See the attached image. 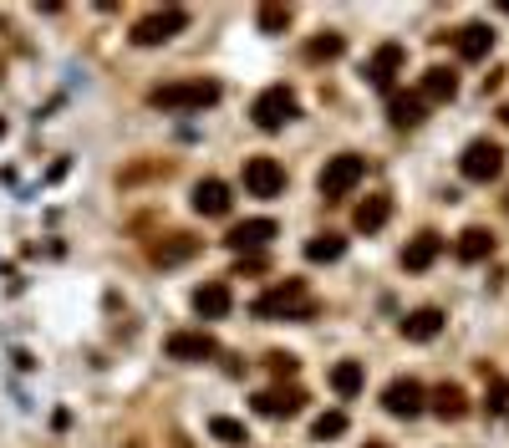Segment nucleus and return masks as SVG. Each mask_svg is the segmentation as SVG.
I'll list each match as a JSON object with an SVG mask.
<instances>
[{
    "label": "nucleus",
    "mask_w": 509,
    "mask_h": 448,
    "mask_svg": "<svg viewBox=\"0 0 509 448\" xmlns=\"http://www.w3.org/2000/svg\"><path fill=\"white\" fill-rule=\"evenodd\" d=\"M164 346H168V357H174V362H209V357H219V342L209 332H174Z\"/></svg>",
    "instance_id": "9b49d317"
},
{
    "label": "nucleus",
    "mask_w": 509,
    "mask_h": 448,
    "mask_svg": "<svg viewBox=\"0 0 509 448\" xmlns=\"http://www.w3.org/2000/svg\"><path fill=\"white\" fill-rule=\"evenodd\" d=\"M265 367L275 372L280 383H285V377H295V372H301V357H291V352H270V357H265Z\"/></svg>",
    "instance_id": "7c9ffc66"
},
{
    "label": "nucleus",
    "mask_w": 509,
    "mask_h": 448,
    "mask_svg": "<svg viewBox=\"0 0 509 448\" xmlns=\"http://www.w3.org/2000/svg\"><path fill=\"white\" fill-rule=\"evenodd\" d=\"M454 52L464 56V62H484V56L494 52V31L479 26V21H474V26H464V31H454Z\"/></svg>",
    "instance_id": "f3484780"
},
{
    "label": "nucleus",
    "mask_w": 509,
    "mask_h": 448,
    "mask_svg": "<svg viewBox=\"0 0 509 448\" xmlns=\"http://www.w3.org/2000/svg\"><path fill=\"white\" fill-rule=\"evenodd\" d=\"M367 448H387V443H367Z\"/></svg>",
    "instance_id": "72a5a7b5"
},
{
    "label": "nucleus",
    "mask_w": 509,
    "mask_h": 448,
    "mask_svg": "<svg viewBox=\"0 0 509 448\" xmlns=\"http://www.w3.org/2000/svg\"><path fill=\"white\" fill-rule=\"evenodd\" d=\"M428 408L444 423H458V418H469V393H464L458 383H444V387H433L428 393Z\"/></svg>",
    "instance_id": "4468645a"
},
{
    "label": "nucleus",
    "mask_w": 509,
    "mask_h": 448,
    "mask_svg": "<svg viewBox=\"0 0 509 448\" xmlns=\"http://www.w3.org/2000/svg\"><path fill=\"white\" fill-rule=\"evenodd\" d=\"M254 316H285V321H305L316 316V301L305 291V281H275L265 295H254Z\"/></svg>",
    "instance_id": "f03ea898"
},
{
    "label": "nucleus",
    "mask_w": 509,
    "mask_h": 448,
    "mask_svg": "<svg viewBox=\"0 0 509 448\" xmlns=\"http://www.w3.org/2000/svg\"><path fill=\"white\" fill-rule=\"evenodd\" d=\"M265 270V255H240V275H260Z\"/></svg>",
    "instance_id": "2f4dec72"
},
{
    "label": "nucleus",
    "mask_w": 509,
    "mask_h": 448,
    "mask_svg": "<svg viewBox=\"0 0 509 448\" xmlns=\"http://www.w3.org/2000/svg\"><path fill=\"white\" fill-rule=\"evenodd\" d=\"M403 62H407V52H403V46H397V41H382L377 52L367 56V66H362V77H367L377 92H393V82H397V72H403Z\"/></svg>",
    "instance_id": "0eeeda50"
},
{
    "label": "nucleus",
    "mask_w": 509,
    "mask_h": 448,
    "mask_svg": "<svg viewBox=\"0 0 509 448\" xmlns=\"http://www.w3.org/2000/svg\"><path fill=\"white\" fill-rule=\"evenodd\" d=\"M275 234H280V230H275V219H240V224L225 234V244L235 250V255H260V250H265Z\"/></svg>",
    "instance_id": "9d476101"
},
{
    "label": "nucleus",
    "mask_w": 509,
    "mask_h": 448,
    "mask_svg": "<svg viewBox=\"0 0 509 448\" xmlns=\"http://www.w3.org/2000/svg\"><path fill=\"white\" fill-rule=\"evenodd\" d=\"M342 52H346V41L336 36V31H321V36L305 46V56H311V62H336Z\"/></svg>",
    "instance_id": "a878e982"
},
{
    "label": "nucleus",
    "mask_w": 509,
    "mask_h": 448,
    "mask_svg": "<svg viewBox=\"0 0 509 448\" xmlns=\"http://www.w3.org/2000/svg\"><path fill=\"white\" fill-rule=\"evenodd\" d=\"M362 174H367V158H362V154H336V158H326V168H321V179H316L321 199H326V204L346 199V194L362 184Z\"/></svg>",
    "instance_id": "7ed1b4c3"
},
{
    "label": "nucleus",
    "mask_w": 509,
    "mask_h": 448,
    "mask_svg": "<svg viewBox=\"0 0 509 448\" xmlns=\"http://www.w3.org/2000/svg\"><path fill=\"white\" fill-rule=\"evenodd\" d=\"M229 184L225 179H199L194 184V209H199L204 219H219V214H229Z\"/></svg>",
    "instance_id": "ddd939ff"
},
{
    "label": "nucleus",
    "mask_w": 509,
    "mask_h": 448,
    "mask_svg": "<svg viewBox=\"0 0 509 448\" xmlns=\"http://www.w3.org/2000/svg\"><path fill=\"white\" fill-rule=\"evenodd\" d=\"M418 97H423V103H454V97H458V77L448 72V66H428L423 82H418Z\"/></svg>",
    "instance_id": "6ab92c4d"
},
{
    "label": "nucleus",
    "mask_w": 509,
    "mask_h": 448,
    "mask_svg": "<svg viewBox=\"0 0 509 448\" xmlns=\"http://www.w3.org/2000/svg\"><path fill=\"white\" fill-rule=\"evenodd\" d=\"M184 26H189V11H184V5L148 11L143 21H133V46H164V41H174Z\"/></svg>",
    "instance_id": "39448f33"
},
{
    "label": "nucleus",
    "mask_w": 509,
    "mask_h": 448,
    "mask_svg": "<svg viewBox=\"0 0 509 448\" xmlns=\"http://www.w3.org/2000/svg\"><path fill=\"white\" fill-rule=\"evenodd\" d=\"M331 393L336 397L362 393V362H336V367H331Z\"/></svg>",
    "instance_id": "393cba45"
},
{
    "label": "nucleus",
    "mask_w": 509,
    "mask_h": 448,
    "mask_svg": "<svg viewBox=\"0 0 509 448\" xmlns=\"http://www.w3.org/2000/svg\"><path fill=\"white\" fill-rule=\"evenodd\" d=\"M382 408L393 413V418H418V413L428 408V393H423L418 377H397V383H387V393H382Z\"/></svg>",
    "instance_id": "1a4fd4ad"
},
{
    "label": "nucleus",
    "mask_w": 509,
    "mask_h": 448,
    "mask_svg": "<svg viewBox=\"0 0 509 448\" xmlns=\"http://www.w3.org/2000/svg\"><path fill=\"white\" fill-rule=\"evenodd\" d=\"M229 306H235V295H229V285H225V281H204L199 291H194V311H199L204 321L229 316Z\"/></svg>",
    "instance_id": "dca6fc26"
},
{
    "label": "nucleus",
    "mask_w": 509,
    "mask_h": 448,
    "mask_svg": "<svg viewBox=\"0 0 509 448\" xmlns=\"http://www.w3.org/2000/svg\"><path fill=\"white\" fill-rule=\"evenodd\" d=\"M444 332V311L438 306H418L403 316V336L407 342H433V336Z\"/></svg>",
    "instance_id": "aec40b11"
},
{
    "label": "nucleus",
    "mask_w": 509,
    "mask_h": 448,
    "mask_svg": "<svg viewBox=\"0 0 509 448\" xmlns=\"http://www.w3.org/2000/svg\"><path fill=\"white\" fill-rule=\"evenodd\" d=\"M245 189H250L254 199H275V194L285 189V168H280L275 158H265V154L245 158Z\"/></svg>",
    "instance_id": "6e6552de"
},
{
    "label": "nucleus",
    "mask_w": 509,
    "mask_h": 448,
    "mask_svg": "<svg viewBox=\"0 0 509 448\" xmlns=\"http://www.w3.org/2000/svg\"><path fill=\"white\" fill-rule=\"evenodd\" d=\"M0 138H5V117H0Z\"/></svg>",
    "instance_id": "473e14b6"
},
{
    "label": "nucleus",
    "mask_w": 509,
    "mask_h": 448,
    "mask_svg": "<svg viewBox=\"0 0 509 448\" xmlns=\"http://www.w3.org/2000/svg\"><path fill=\"white\" fill-rule=\"evenodd\" d=\"M209 433H215L219 443H250L245 423H235V418H209Z\"/></svg>",
    "instance_id": "c85d7f7f"
},
{
    "label": "nucleus",
    "mask_w": 509,
    "mask_h": 448,
    "mask_svg": "<svg viewBox=\"0 0 509 448\" xmlns=\"http://www.w3.org/2000/svg\"><path fill=\"white\" fill-rule=\"evenodd\" d=\"M305 408L301 387H270V393H254V413L260 418H295Z\"/></svg>",
    "instance_id": "f8f14e48"
},
{
    "label": "nucleus",
    "mask_w": 509,
    "mask_h": 448,
    "mask_svg": "<svg viewBox=\"0 0 509 448\" xmlns=\"http://www.w3.org/2000/svg\"><path fill=\"white\" fill-rule=\"evenodd\" d=\"M458 174H464L469 184L499 179V174H504V148H499V143H489V138L469 143V148H464V158H458Z\"/></svg>",
    "instance_id": "423d86ee"
},
{
    "label": "nucleus",
    "mask_w": 509,
    "mask_h": 448,
    "mask_svg": "<svg viewBox=\"0 0 509 448\" xmlns=\"http://www.w3.org/2000/svg\"><path fill=\"white\" fill-rule=\"evenodd\" d=\"M189 255H199V240H194V234H168L164 244H153V260H158V265H184Z\"/></svg>",
    "instance_id": "5701e85b"
},
{
    "label": "nucleus",
    "mask_w": 509,
    "mask_h": 448,
    "mask_svg": "<svg viewBox=\"0 0 509 448\" xmlns=\"http://www.w3.org/2000/svg\"><path fill=\"white\" fill-rule=\"evenodd\" d=\"M438 255H444V234L423 230V234H413V240L403 244V270H428Z\"/></svg>",
    "instance_id": "2eb2a0df"
},
{
    "label": "nucleus",
    "mask_w": 509,
    "mask_h": 448,
    "mask_svg": "<svg viewBox=\"0 0 509 448\" xmlns=\"http://www.w3.org/2000/svg\"><path fill=\"white\" fill-rule=\"evenodd\" d=\"M291 5H260V15H254V21H260V31H265V36H275V31H285L291 26Z\"/></svg>",
    "instance_id": "cd10ccee"
},
{
    "label": "nucleus",
    "mask_w": 509,
    "mask_h": 448,
    "mask_svg": "<svg viewBox=\"0 0 509 448\" xmlns=\"http://www.w3.org/2000/svg\"><path fill=\"white\" fill-rule=\"evenodd\" d=\"M342 433H346V413L342 408L321 413V418L311 423V438H321V443H326V438H342Z\"/></svg>",
    "instance_id": "bb28decb"
},
{
    "label": "nucleus",
    "mask_w": 509,
    "mask_h": 448,
    "mask_svg": "<svg viewBox=\"0 0 509 448\" xmlns=\"http://www.w3.org/2000/svg\"><path fill=\"white\" fill-rule=\"evenodd\" d=\"M346 255V240L342 234H311V240H305V260H311V265H331V260H342Z\"/></svg>",
    "instance_id": "b1692460"
},
{
    "label": "nucleus",
    "mask_w": 509,
    "mask_h": 448,
    "mask_svg": "<svg viewBox=\"0 0 509 448\" xmlns=\"http://www.w3.org/2000/svg\"><path fill=\"white\" fill-rule=\"evenodd\" d=\"M250 117H254V128H260V133H280L285 123H295V117H301V103H295L291 87H265L250 103Z\"/></svg>",
    "instance_id": "20e7f679"
},
{
    "label": "nucleus",
    "mask_w": 509,
    "mask_h": 448,
    "mask_svg": "<svg viewBox=\"0 0 509 448\" xmlns=\"http://www.w3.org/2000/svg\"><path fill=\"white\" fill-rule=\"evenodd\" d=\"M423 113H428V103H423L418 92H393V97H387V117H393V128H418Z\"/></svg>",
    "instance_id": "412c9836"
},
{
    "label": "nucleus",
    "mask_w": 509,
    "mask_h": 448,
    "mask_svg": "<svg viewBox=\"0 0 509 448\" xmlns=\"http://www.w3.org/2000/svg\"><path fill=\"white\" fill-rule=\"evenodd\" d=\"M458 260H464V265H479V260H489L494 255V234L484 230V224H469V230L458 234Z\"/></svg>",
    "instance_id": "4be33fe9"
},
{
    "label": "nucleus",
    "mask_w": 509,
    "mask_h": 448,
    "mask_svg": "<svg viewBox=\"0 0 509 448\" xmlns=\"http://www.w3.org/2000/svg\"><path fill=\"white\" fill-rule=\"evenodd\" d=\"M504 408H509V383H504V377H494L489 393H484V413H494V418H499Z\"/></svg>",
    "instance_id": "c756f323"
},
{
    "label": "nucleus",
    "mask_w": 509,
    "mask_h": 448,
    "mask_svg": "<svg viewBox=\"0 0 509 448\" xmlns=\"http://www.w3.org/2000/svg\"><path fill=\"white\" fill-rule=\"evenodd\" d=\"M148 103L164 107V113H199V107H215V103H219V82H215V77L164 82V87L148 92Z\"/></svg>",
    "instance_id": "f257e3e1"
},
{
    "label": "nucleus",
    "mask_w": 509,
    "mask_h": 448,
    "mask_svg": "<svg viewBox=\"0 0 509 448\" xmlns=\"http://www.w3.org/2000/svg\"><path fill=\"white\" fill-rule=\"evenodd\" d=\"M387 219H393V199H387V194H367V199L356 204L352 224H356L362 234H377L382 224H387Z\"/></svg>",
    "instance_id": "a211bd4d"
}]
</instances>
